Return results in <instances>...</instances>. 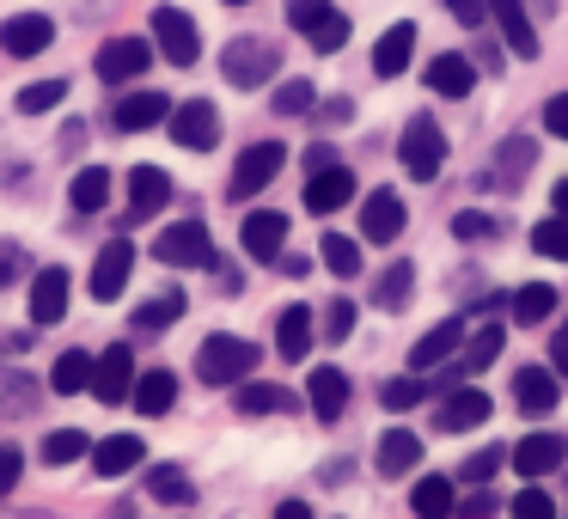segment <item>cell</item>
Here are the masks:
<instances>
[{
    "label": "cell",
    "mask_w": 568,
    "mask_h": 519,
    "mask_svg": "<svg viewBox=\"0 0 568 519\" xmlns=\"http://www.w3.org/2000/svg\"><path fill=\"white\" fill-rule=\"evenodd\" d=\"M404 221H409L404 196H392V190L361 196V238H367V245H392V238L404 233Z\"/></svg>",
    "instance_id": "12"
},
{
    "label": "cell",
    "mask_w": 568,
    "mask_h": 519,
    "mask_svg": "<svg viewBox=\"0 0 568 519\" xmlns=\"http://www.w3.org/2000/svg\"><path fill=\"white\" fill-rule=\"evenodd\" d=\"M239 245H245V257L275 263V257H282V245H287V214H275V208H251L245 221H239Z\"/></svg>",
    "instance_id": "11"
},
{
    "label": "cell",
    "mask_w": 568,
    "mask_h": 519,
    "mask_svg": "<svg viewBox=\"0 0 568 519\" xmlns=\"http://www.w3.org/2000/svg\"><path fill=\"white\" fill-rule=\"evenodd\" d=\"M422 458V440L409 428H392L379 434V452H373V465H379V477H404V470H416Z\"/></svg>",
    "instance_id": "30"
},
{
    "label": "cell",
    "mask_w": 568,
    "mask_h": 519,
    "mask_svg": "<svg viewBox=\"0 0 568 519\" xmlns=\"http://www.w3.org/2000/svg\"><path fill=\"white\" fill-rule=\"evenodd\" d=\"M312 99H318V92H312V80H282V86H275V99H270V111L275 116H312Z\"/></svg>",
    "instance_id": "43"
},
{
    "label": "cell",
    "mask_w": 568,
    "mask_h": 519,
    "mask_svg": "<svg viewBox=\"0 0 568 519\" xmlns=\"http://www.w3.org/2000/svg\"><path fill=\"white\" fill-rule=\"evenodd\" d=\"M275 68H282V50H270L263 38H233L221 50L226 86H263V80H275Z\"/></svg>",
    "instance_id": "4"
},
{
    "label": "cell",
    "mask_w": 568,
    "mask_h": 519,
    "mask_svg": "<svg viewBox=\"0 0 568 519\" xmlns=\"http://www.w3.org/2000/svg\"><path fill=\"white\" fill-rule=\"evenodd\" d=\"M68 202H74L80 214H99L104 202H111V172H104V165H87V172L74 177V190H68Z\"/></svg>",
    "instance_id": "37"
},
{
    "label": "cell",
    "mask_w": 568,
    "mask_h": 519,
    "mask_svg": "<svg viewBox=\"0 0 568 519\" xmlns=\"http://www.w3.org/2000/svg\"><path fill=\"white\" fill-rule=\"evenodd\" d=\"M165 202H172V177H165L160 165H135V172H129V208H135V214H160Z\"/></svg>",
    "instance_id": "28"
},
{
    "label": "cell",
    "mask_w": 568,
    "mask_h": 519,
    "mask_svg": "<svg viewBox=\"0 0 568 519\" xmlns=\"http://www.w3.org/2000/svg\"><path fill=\"white\" fill-rule=\"evenodd\" d=\"M19 470H26L19 446H7V440H0V489H13V482H19Z\"/></svg>",
    "instance_id": "55"
},
{
    "label": "cell",
    "mask_w": 568,
    "mask_h": 519,
    "mask_svg": "<svg viewBox=\"0 0 568 519\" xmlns=\"http://www.w3.org/2000/svg\"><path fill=\"white\" fill-rule=\"evenodd\" d=\"M507 458H514V470H519L526 482H538L544 470H556V465L568 458V440H562V434H526V440H519Z\"/></svg>",
    "instance_id": "17"
},
{
    "label": "cell",
    "mask_w": 568,
    "mask_h": 519,
    "mask_svg": "<svg viewBox=\"0 0 568 519\" xmlns=\"http://www.w3.org/2000/svg\"><path fill=\"white\" fill-rule=\"evenodd\" d=\"M306 391H312V416L318 421H343V409H348V373L343 367H312Z\"/></svg>",
    "instance_id": "23"
},
{
    "label": "cell",
    "mask_w": 568,
    "mask_h": 519,
    "mask_svg": "<svg viewBox=\"0 0 568 519\" xmlns=\"http://www.w3.org/2000/svg\"><path fill=\"white\" fill-rule=\"evenodd\" d=\"M184 318V294H160L148 306H135V330H165V324Z\"/></svg>",
    "instance_id": "44"
},
{
    "label": "cell",
    "mask_w": 568,
    "mask_h": 519,
    "mask_svg": "<svg viewBox=\"0 0 568 519\" xmlns=\"http://www.w3.org/2000/svg\"><path fill=\"white\" fill-rule=\"evenodd\" d=\"M501 465H507L501 446H483V452H470L465 465H458V477H465V482H495V470H501Z\"/></svg>",
    "instance_id": "47"
},
{
    "label": "cell",
    "mask_w": 568,
    "mask_h": 519,
    "mask_svg": "<svg viewBox=\"0 0 568 519\" xmlns=\"http://www.w3.org/2000/svg\"><path fill=\"white\" fill-rule=\"evenodd\" d=\"M324 13H331V0H287V26L294 31H312Z\"/></svg>",
    "instance_id": "50"
},
{
    "label": "cell",
    "mask_w": 568,
    "mask_h": 519,
    "mask_svg": "<svg viewBox=\"0 0 568 519\" xmlns=\"http://www.w3.org/2000/svg\"><path fill=\"white\" fill-rule=\"evenodd\" d=\"M355 330V306H348L343 294L331 299V312H324V343H343V336Z\"/></svg>",
    "instance_id": "48"
},
{
    "label": "cell",
    "mask_w": 568,
    "mask_h": 519,
    "mask_svg": "<svg viewBox=\"0 0 568 519\" xmlns=\"http://www.w3.org/2000/svg\"><path fill=\"white\" fill-rule=\"evenodd\" d=\"M495 507H501V501H495V489H470L465 501L453 507V513H458V519H495Z\"/></svg>",
    "instance_id": "52"
},
{
    "label": "cell",
    "mask_w": 568,
    "mask_h": 519,
    "mask_svg": "<svg viewBox=\"0 0 568 519\" xmlns=\"http://www.w3.org/2000/svg\"><path fill=\"white\" fill-rule=\"evenodd\" d=\"M514 519H556V501L544 489H519L514 495Z\"/></svg>",
    "instance_id": "49"
},
{
    "label": "cell",
    "mask_w": 568,
    "mask_h": 519,
    "mask_svg": "<svg viewBox=\"0 0 568 519\" xmlns=\"http://www.w3.org/2000/svg\"><path fill=\"white\" fill-rule=\"evenodd\" d=\"M409 50H416V26H409V19H397L392 31H385L379 43H373V74L379 80H397L409 68Z\"/></svg>",
    "instance_id": "24"
},
{
    "label": "cell",
    "mask_w": 568,
    "mask_h": 519,
    "mask_svg": "<svg viewBox=\"0 0 568 519\" xmlns=\"http://www.w3.org/2000/svg\"><path fill=\"white\" fill-rule=\"evenodd\" d=\"M550 196H556V214H562V221H568V177H562V184L550 190Z\"/></svg>",
    "instance_id": "61"
},
{
    "label": "cell",
    "mask_w": 568,
    "mask_h": 519,
    "mask_svg": "<svg viewBox=\"0 0 568 519\" xmlns=\"http://www.w3.org/2000/svg\"><path fill=\"white\" fill-rule=\"evenodd\" d=\"M409 507H416V519H453V507H458L453 477H422L409 489Z\"/></svg>",
    "instance_id": "35"
},
{
    "label": "cell",
    "mask_w": 568,
    "mask_h": 519,
    "mask_svg": "<svg viewBox=\"0 0 568 519\" xmlns=\"http://www.w3.org/2000/svg\"><path fill=\"white\" fill-rule=\"evenodd\" d=\"M489 19L501 26V38H507V50L514 55H538V26H531V7L526 0H489Z\"/></svg>",
    "instance_id": "18"
},
{
    "label": "cell",
    "mask_w": 568,
    "mask_h": 519,
    "mask_svg": "<svg viewBox=\"0 0 568 519\" xmlns=\"http://www.w3.org/2000/svg\"><path fill=\"white\" fill-rule=\"evenodd\" d=\"M221 7H245V0H221Z\"/></svg>",
    "instance_id": "63"
},
{
    "label": "cell",
    "mask_w": 568,
    "mask_h": 519,
    "mask_svg": "<svg viewBox=\"0 0 568 519\" xmlns=\"http://www.w3.org/2000/svg\"><path fill=\"white\" fill-rule=\"evenodd\" d=\"M19 269H26V251H19V245H0V287L19 282Z\"/></svg>",
    "instance_id": "57"
},
{
    "label": "cell",
    "mask_w": 568,
    "mask_h": 519,
    "mask_svg": "<svg viewBox=\"0 0 568 519\" xmlns=\"http://www.w3.org/2000/svg\"><path fill=\"white\" fill-rule=\"evenodd\" d=\"M446 13H453L458 26H470V31H477L483 19H489V0H446Z\"/></svg>",
    "instance_id": "54"
},
{
    "label": "cell",
    "mask_w": 568,
    "mask_h": 519,
    "mask_svg": "<svg viewBox=\"0 0 568 519\" xmlns=\"http://www.w3.org/2000/svg\"><path fill=\"white\" fill-rule=\"evenodd\" d=\"M544 135L568 141V92H556V99L544 104Z\"/></svg>",
    "instance_id": "53"
},
{
    "label": "cell",
    "mask_w": 568,
    "mask_h": 519,
    "mask_svg": "<svg viewBox=\"0 0 568 519\" xmlns=\"http://www.w3.org/2000/svg\"><path fill=\"white\" fill-rule=\"evenodd\" d=\"M275 519H312V507L306 501H282V507H275Z\"/></svg>",
    "instance_id": "60"
},
{
    "label": "cell",
    "mask_w": 568,
    "mask_h": 519,
    "mask_svg": "<svg viewBox=\"0 0 568 519\" xmlns=\"http://www.w3.org/2000/svg\"><path fill=\"white\" fill-rule=\"evenodd\" d=\"M318 116H324V123H348V116H355V104H348V99H343V104H324Z\"/></svg>",
    "instance_id": "58"
},
{
    "label": "cell",
    "mask_w": 568,
    "mask_h": 519,
    "mask_svg": "<svg viewBox=\"0 0 568 519\" xmlns=\"http://www.w3.org/2000/svg\"><path fill=\"white\" fill-rule=\"evenodd\" d=\"M50 391H55V397H80V391H92V355H87V348H68V355H55Z\"/></svg>",
    "instance_id": "34"
},
{
    "label": "cell",
    "mask_w": 568,
    "mask_h": 519,
    "mask_svg": "<svg viewBox=\"0 0 568 519\" xmlns=\"http://www.w3.org/2000/svg\"><path fill=\"white\" fill-rule=\"evenodd\" d=\"M397 160H404V172L416 177V184H428V177H440L446 165V135L434 116H409L404 123V141H397Z\"/></svg>",
    "instance_id": "3"
},
{
    "label": "cell",
    "mask_w": 568,
    "mask_h": 519,
    "mask_svg": "<svg viewBox=\"0 0 568 519\" xmlns=\"http://www.w3.org/2000/svg\"><path fill=\"white\" fill-rule=\"evenodd\" d=\"M153 50H160L172 68H190V62H196V50H202L196 19H190L184 7H153Z\"/></svg>",
    "instance_id": "5"
},
{
    "label": "cell",
    "mask_w": 568,
    "mask_h": 519,
    "mask_svg": "<svg viewBox=\"0 0 568 519\" xmlns=\"http://www.w3.org/2000/svg\"><path fill=\"white\" fill-rule=\"evenodd\" d=\"M282 165H287V147H282V141H257V147H245V153H239V165H233V196H239V202H245V196H263V184H270Z\"/></svg>",
    "instance_id": "8"
},
{
    "label": "cell",
    "mask_w": 568,
    "mask_h": 519,
    "mask_svg": "<svg viewBox=\"0 0 568 519\" xmlns=\"http://www.w3.org/2000/svg\"><path fill=\"white\" fill-rule=\"evenodd\" d=\"M453 238H495V221L477 208H465V214H453Z\"/></svg>",
    "instance_id": "51"
},
{
    "label": "cell",
    "mask_w": 568,
    "mask_h": 519,
    "mask_svg": "<svg viewBox=\"0 0 568 519\" xmlns=\"http://www.w3.org/2000/svg\"><path fill=\"white\" fill-rule=\"evenodd\" d=\"M68 287H74V275H68L62 263L31 275V324H62L68 318Z\"/></svg>",
    "instance_id": "14"
},
{
    "label": "cell",
    "mask_w": 568,
    "mask_h": 519,
    "mask_svg": "<svg viewBox=\"0 0 568 519\" xmlns=\"http://www.w3.org/2000/svg\"><path fill=\"white\" fill-rule=\"evenodd\" d=\"M129 269H135V245H129V238H111V245H104L99 257H92V299H99V306L123 299Z\"/></svg>",
    "instance_id": "10"
},
{
    "label": "cell",
    "mask_w": 568,
    "mask_h": 519,
    "mask_svg": "<svg viewBox=\"0 0 568 519\" xmlns=\"http://www.w3.org/2000/svg\"><path fill=\"white\" fill-rule=\"evenodd\" d=\"M62 99H68V80H31V86L19 92V111H26V116H50Z\"/></svg>",
    "instance_id": "41"
},
{
    "label": "cell",
    "mask_w": 568,
    "mask_h": 519,
    "mask_svg": "<svg viewBox=\"0 0 568 519\" xmlns=\"http://www.w3.org/2000/svg\"><path fill=\"white\" fill-rule=\"evenodd\" d=\"M428 92H434V99H470V92H477V62L458 55V50L434 55V62H428Z\"/></svg>",
    "instance_id": "15"
},
{
    "label": "cell",
    "mask_w": 568,
    "mask_h": 519,
    "mask_svg": "<svg viewBox=\"0 0 568 519\" xmlns=\"http://www.w3.org/2000/svg\"><path fill=\"white\" fill-rule=\"evenodd\" d=\"M306 43H312V50H318V55H336V50H343V43H348V13H336V7H331V13H324L318 26L306 31Z\"/></svg>",
    "instance_id": "45"
},
{
    "label": "cell",
    "mask_w": 568,
    "mask_h": 519,
    "mask_svg": "<svg viewBox=\"0 0 568 519\" xmlns=\"http://www.w3.org/2000/svg\"><path fill=\"white\" fill-rule=\"evenodd\" d=\"M409 287H416V263H409V257H397L392 269H385L379 282H373V306H379V312H404L409 299H416Z\"/></svg>",
    "instance_id": "32"
},
{
    "label": "cell",
    "mask_w": 568,
    "mask_h": 519,
    "mask_svg": "<svg viewBox=\"0 0 568 519\" xmlns=\"http://www.w3.org/2000/svg\"><path fill=\"white\" fill-rule=\"evenodd\" d=\"M129 391H135V348L111 343L104 355H92V397L99 404H129Z\"/></svg>",
    "instance_id": "7"
},
{
    "label": "cell",
    "mask_w": 568,
    "mask_h": 519,
    "mask_svg": "<svg viewBox=\"0 0 568 519\" xmlns=\"http://www.w3.org/2000/svg\"><path fill=\"white\" fill-rule=\"evenodd\" d=\"M483 421H489V391H477V385H458V391L440 404V428H446V434L483 428Z\"/></svg>",
    "instance_id": "25"
},
{
    "label": "cell",
    "mask_w": 568,
    "mask_h": 519,
    "mask_svg": "<svg viewBox=\"0 0 568 519\" xmlns=\"http://www.w3.org/2000/svg\"><path fill=\"white\" fill-rule=\"evenodd\" d=\"M148 495H153V501H165V507H184L196 489H190V477L178 465H153L148 470Z\"/></svg>",
    "instance_id": "39"
},
{
    "label": "cell",
    "mask_w": 568,
    "mask_h": 519,
    "mask_svg": "<svg viewBox=\"0 0 568 519\" xmlns=\"http://www.w3.org/2000/svg\"><path fill=\"white\" fill-rule=\"evenodd\" d=\"M92 440L80 428H55L50 440H43V465H74V458H87Z\"/></svg>",
    "instance_id": "42"
},
{
    "label": "cell",
    "mask_w": 568,
    "mask_h": 519,
    "mask_svg": "<svg viewBox=\"0 0 568 519\" xmlns=\"http://www.w3.org/2000/svg\"><path fill=\"white\" fill-rule=\"evenodd\" d=\"M165 129H172V141L184 153H209L214 141H221V111H214L209 99H184V104H172Z\"/></svg>",
    "instance_id": "6"
},
{
    "label": "cell",
    "mask_w": 568,
    "mask_h": 519,
    "mask_svg": "<svg viewBox=\"0 0 568 519\" xmlns=\"http://www.w3.org/2000/svg\"><path fill=\"white\" fill-rule=\"evenodd\" d=\"M50 43H55L50 13H13V19H0V50L13 55V62H31V55H43Z\"/></svg>",
    "instance_id": "9"
},
{
    "label": "cell",
    "mask_w": 568,
    "mask_h": 519,
    "mask_svg": "<svg viewBox=\"0 0 568 519\" xmlns=\"http://www.w3.org/2000/svg\"><path fill=\"white\" fill-rule=\"evenodd\" d=\"M343 202H355V172L348 165H324L306 177V208L312 214H336Z\"/></svg>",
    "instance_id": "20"
},
{
    "label": "cell",
    "mask_w": 568,
    "mask_h": 519,
    "mask_svg": "<svg viewBox=\"0 0 568 519\" xmlns=\"http://www.w3.org/2000/svg\"><path fill=\"white\" fill-rule=\"evenodd\" d=\"M275 348H282V360H306L312 348H318V324H312V306H287L282 318H275Z\"/></svg>",
    "instance_id": "21"
},
{
    "label": "cell",
    "mask_w": 568,
    "mask_h": 519,
    "mask_svg": "<svg viewBox=\"0 0 568 519\" xmlns=\"http://www.w3.org/2000/svg\"><path fill=\"white\" fill-rule=\"evenodd\" d=\"M275 269L294 275V282H300V275H306V257H287V251H282V257H275Z\"/></svg>",
    "instance_id": "59"
},
{
    "label": "cell",
    "mask_w": 568,
    "mask_h": 519,
    "mask_svg": "<svg viewBox=\"0 0 568 519\" xmlns=\"http://www.w3.org/2000/svg\"><path fill=\"white\" fill-rule=\"evenodd\" d=\"M153 257L165 263V269H214V245H209V226L190 214V221H178V226H165L160 238H153Z\"/></svg>",
    "instance_id": "2"
},
{
    "label": "cell",
    "mask_w": 568,
    "mask_h": 519,
    "mask_svg": "<svg viewBox=\"0 0 568 519\" xmlns=\"http://www.w3.org/2000/svg\"><path fill=\"white\" fill-rule=\"evenodd\" d=\"M165 116H172V99H165V92H129V99H116L111 123L123 129V135H141V129H160Z\"/></svg>",
    "instance_id": "19"
},
{
    "label": "cell",
    "mask_w": 568,
    "mask_h": 519,
    "mask_svg": "<svg viewBox=\"0 0 568 519\" xmlns=\"http://www.w3.org/2000/svg\"><path fill=\"white\" fill-rule=\"evenodd\" d=\"M318 257H324V269H331L336 275V282H355V275H361V245H355V238H343V233H324L318 238Z\"/></svg>",
    "instance_id": "36"
},
{
    "label": "cell",
    "mask_w": 568,
    "mask_h": 519,
    "mask_svg": "<svg viewBox=\"0 0 568 519\" xmlns=\"http://www.w3.org/2000/svg\"><path fill=\"white\" fill-rule=\"evenodd\" d=\"M531 251L550 257V263H568V221H562V214H550V221L531 226Z\"/></svg>",
    "instance_id": "40"
},
{
    "label": "cell",
    "mask_w": 568,
    "mask_h": 519,
    "mask_svg": "<svg viewBox=\"0 0 568 519\" xmlns=\"http://www.w3.org/2000/svg\"><path fill=\"white\" fill-rule=\"evenodd\" d=\"M550 373H556V379H568V318L556 324V343H550Z\"/></svg>",
    "instance_id": "56"
},
{
    "label": "cell",
    "mask_w": 568,
    "mask_h": 519,
    "mask_svg": "<svg viewBox=\"0 0 568 519\" xmlns=\"http://www.w3.org/2000/svg\"><path fill=\"white\" fill-rule=\"evenodd\" d=\"M129 404L141 409V416H165V409L178 404V379L165 367H153V373H135V391H129Z\"/></svg>",
    "instance_id": "29"
},
{
    "label": "cell",
    "mask_w": 568,
    "mask_h": 519,
    "mask_svg": "<svg viewBox=\"0 0 568 519\" xmlns=\"http://www.w3.org/2000/svg\"><path fill=\"white\" fill-rule=\"evenodd\" d=\"M141 458H148V446H141L135 434H104V440L92 446V470H99V477H123Z\"/></svg>",
    "instance_id": "26"
},
{
    "label": "cell",
    "mask_w": 568,
    "mask_h": 519,
    "mask_svg": "<svg viewBox=\"0 0 568 519\" xmlns=\"http://www.w3.org/2000/svg\"><path fill=\"white\" fill-rule=\"evenodd\" d=\"M148 62H153L148 38H111L99 50V80L104 86H129L135 74H148Z\"/></svg>",
    "instance_id": "13"
},
{
    "label": "cell",
    "mask_w": 568,
    "mask_h": 519,
    "mask_svg": "<svg viewBox=\"0 0 568 519\" xmlns=\"http://www.w3.org/2000/svg\"><path fill=\"white\" fill-rule=\"evenodd\" d=\"M531 160H538V141H531V135L501 141V153H495V184L519 190V184H526V172H531Z\"/></svg>",
    "instance_id": "31"
},
{
    "label": "cell",
    "mask_w": 568,
    "mask_h": 519,
    "mask_svg": "<svg viewBox=\"0 0 568 519\" xmlns=\"http://www.w3.org/2000/svg\"><path fill=\"white\" fill-rule=\"evenodd\" d=\"M501 343H507V330H501V324H483V330H470V336H465V348L453 355V367L465 373V379H477L483 367H495Z\"/></svg>",
    "instance_id": "27"
},
{
    "label": "cell",
    "mask_w": 568,
    "mask_h": 519,
    "mask_svg": "<svg viewBox=\"0 0 568 519\" xmlns=\"http://www.w3.org/2000/svg\"><path fill=\"white\" fill-rule=\"evenodd\" d=\"M422 397H428V385L416 379V373H409V379H385V391H379V404L385 409H416Z\"/></svg>",
    "instance_id": "46"
},
{
    "label": "cell",
    "mask_w": 568,
    "mask_h": 519,
    "mask_svg": "<svg viewBox=\"0 0 568 519\" xmlns=\"http://www.w3.org/2000/svg\"><path fill=\"white\" fill-rule=\"evenodd\" d=\"M239 416H275V409H294V391H282V385H245V391L233 397Z\"/></svg>",
    "instance_id": "38"
},
{
    "label": "cell",
    "mask_w": 568,
    "mask_h": 519,
    "mask_svg": "<svg viewBox=\"0 0 568 519\" xmlns=\"http://www.w3.org/2000/svg\"><path fill=\"white\" fill-rule=\"evenodd\" d=\"M514 404L526 409V416H550V409L562 404V379H556L550 367H519L514 373Z\"/></svg>",
    "instance_id": "16"
},
{
    "label": "cell",
    "mask_w": 568,
    "mask_h": 519,
    "mask_svg": "<svg viewBox=\"0 0 568 519\" xmlns=\"http://www.w3.org/2000/svg\"><path fill=\"white\" fill-rule=\"evenodd\" d=\"M526 7H538V19H550V13H556V0H526Z\"/></svg>",
    "instance_id": "62"
},
{
    "label": "cell",
    "mask_w": 568,
    "mask_h": 519,
    "mask_svg": "<svg viewBox=\"0 0 568 519\" xmlns=\"http://www.w3.org/2000/svg\"><path fill=\"white\" fill-rule=\"evenodd\" d=\"M458 343H465V318H440L416 348H409V367H416V373H434L440 360H453V355H458Z\"/></svg>",
    "instance_id": "22"
},
{
    "label": "cell",
    "mask_w": 568,
    "mask_h": 519,
    "mask_svg": "<svg viewBox=\"0 0 568 519\" xmlns=\"http://www.w3.org/2000/svg\"><path fill=\"white\" fill-rule=\"evenodd\" d=\"M257 367V343L233 330H214L209 343L196 348V379L202 385H245V373Z\"/></svg>",
    "instance_id": "1"
},
{
    "label": "cell",
    "mask_w": 568,
    "mask_h": 519,
    "mask_svg": "<svg viewBox=\"0 0 568 519\" xmlns=\"http://www.w3.org/2000/svg\"><path fill=\"white\" fill-rule=\"evenodd\" d=\"M514 324H526V330H538L544 318H556V287L550 282H531V287H514Z\"/></svg>",
    "instance_id": "33"
}]
</instances>
